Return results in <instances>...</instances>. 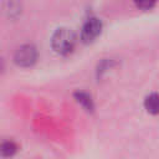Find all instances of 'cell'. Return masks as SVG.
Here are the masks:
<instances>
[{
	"label": "cell",
	"instance_id": "9c48e42d",
	"mask_svg": "<svg viewBox=\"0 0 159 159\" xmlns=\"http://www.w3.org/2000/svg\"><path fill=\"white\" fill-rule=\"evenodd\" d=\"M2 67H4V63H2V60L0 58V71L2 70Z\"/></svg>",
	"mask_w": 159,
	"mask_h": 159
},
{
	"label": "cell",
	"instance_id": "52a82bcc",
	"mask_svg": "<svg viewBox=\"0 0 159 159\" xmlns=\"http://www.w3.org/2000/svg\"><path fill=\"white\" fill-rule=\"evenodd\" d=\"M17 152V145L12 140H4L0 143V154L4 157L14 155Z\"/></svg>",
	"mask_w": 159,
	"mask_h": 159
},
{
	"label": "cell",
	"instance_id": "277c9868",
	"mask_svg": "<svg viewBox=\"0 0 159 159\" xmlns=\"http://www.w3.org/2000/svg\"><path fill=\"white\" fill-rule=\"evenodd\" d=\"M21 10H22V5L20 0H6L4 4V11L11 19L17 17L21 14Z\"/></svg>",
	"mask_w": 159,
	"mask_h": 159
},
{
	"label": "cell",
	"instance_id": "3957f363",
	"mask_svg": "<svg viewBox=\"0 0 159 159\" xmlns=\"http://www.w3.org/2000/svg\"><path fill=\"white\" fill-rule=\"evenodd\" d=\"M102 31V21L97 17H89L82 26L81 30V40L84 43H89L94 41Z\"/></svg>",
	"mask_w": 159,
	"mask_h": 159
},
{
	"label": "cell",
	"instance_id": "5b68a950",
	"mask_svg": "<svg viewBox=\"0 0 159 159\" xmlns=\"http://www.w3.org/2000/svg\"><path fill=\"white\" fill-rule=\"evenodd\" d=\"M144 107L150 114H159V93H152L144 99Z\"/></svg>",
	"mask_w": 159,
	"mask_h": 159
},
{
	"label": "cell",
	"instance_id": "6da1fadb",
	"mask_svg": "<svg viewBox=\"0 0 159 159\" xmlns=\"http://www.w3.org/2000/svg\"><path fill=\"white\" fill-rule=\"evenodd\" d=\"M77 39L72 30L67 27H61L55 31L51 39V46L55 52L60 55H68L73 51Z\"/></svg>",
	"mask_w": 159,
	"mask_h": 159
},
{
	"label": "cell",
	"instance_id": "ba28073f",
	"mask_svg": "<svg viewBox=\"0 0 159 159\" xmlns=\"http://www.w3.org/2000/svg\"><path fill=\"white\" fill-rule=\"evenodd\" d=\"M133 1H134L135 6L140 10H149L157 2V0H133Z\"/></svg>",
	"mask_w": 159,
	"mask_h": 159
},
{
	"label": "cell",
	"instance_id": "7a4b0ae2",
	"mask_svg": "<svg viewBox=\"0 0 159 159\" xmlns=\"http://www.w3.org/2000/svg\"><path fill=\"white\" fill-rule=\"evenodd\" d=\"M37 60V50L34 45H22L20 46L14 56V61L20 67H30Z\"/></svg>",
	"mask_w": 159,
	"mask_h": 159
},
{
	"label": "cell",
	"instance_id": "8992f818",
	"mask_svg": "<svg viewBox=\"0 0 159 159\" xmlns=\"http://www.w3.org/2000/svg\"><path fill=\"white\" fill-rule=\"evenodd\" d=\"M75 98L76 101L86 109V111H93V101L91 98V96L86 92H82V91H77L75 93Z\"/></svg>",
	"mask_w": 159,
	"mask_h": 159
}]
</instances>
